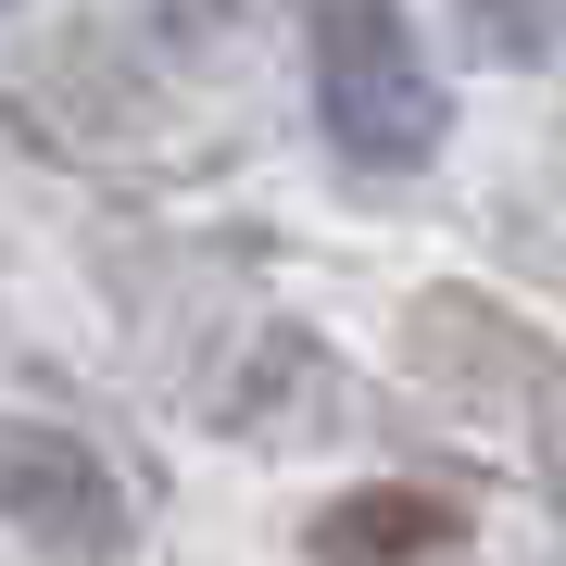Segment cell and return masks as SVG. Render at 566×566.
<instances>
[{
	"label": "cell",
	"mask_w": 566,
	"mask_h": 566,
	"mask_svg": "<svg viewBox=\"0 0 566 566\" xmlns=\"http://www.w3.org/2000/svg\"><path fill=\"white\" fill-rule=\"evenodd\" d=\"M0 13H13V0H0Z\"/></svg>",
	"instance_id": "obj_6"
},
{
	"label": "cell",
	"mask_w": 566,
	"mask_h": 566,
	"mask_svg": "<svg viewBox=\"0 0 566 566\" xmlns=\"http://www.w3.org/2000/svg\"><path fill=\"white\" fill-rule=\"evenodd\" d=\"M315 114H327V151L353 164V177H416L428 151H441V76H428L403 0H327L315 13Z\"/></svg>",
	"instance_id": "obj_1"
},
{
	"label": "cell",
	"mask_w": 566,
	"mask_h": 566,
	"mask_svg": "<svg viewBox=\"0 0 566 566\" xmlns=\"http://www.w3.org/2000/svg\"><path fill=\"white\" fill-rule=\"evenodd\" d=\"M403 340H416V365L441 390H465V403H504L516 428H542V416L566 428V365L528 340L516 315H491L479 290H428V303L403 315Z\"/></svg>",
	"instance_id": "obj_3"
},
{
	"label": "cell",
	"mask_w": 566,
	"mask_h": 566,
	"mask_svg": "<svg viewBox=\"0 0 566 566\" xmlns=\"http://www.w3.org/2000/svg\"><path fill=\"white\" fill-rule=\"evenodd\" d=\"M0 528H25L51 566H114L126 554V479L76 428H39V416H0Z\"/></svg>",
	"instance_id": "obj_2"
},
{
	"label": "cell",
	"mask_w": 566,
	"mask_h": 566,
	"mask_svg": "<svg viewBox=\"0 0 566 566\" xmlns=\"http://www.w3.org/2000/svg\"><path fill=\"white\" fill-rule=\"evenodd\" d=\"M453 542H465V516L441 504V491H403V479L340 491V504L303 528V554H315V566H416V554H453Z\"/></svg>",
	"instance_id": "obj_4"
},
{
	"label": "cell",
	"mask_w": 566,
	"mask_h": 566,
	"mask_svg": "<svg viewBox=\"0 0 566 566\" xmlns=\"http://www.w3.org/2000/svg\"><path fill=\"white\" fill-rule=\"evenodd\" d=\"M465 39H479L491 63H542L566 39V0H465Z\"/></svg>",
	"instance_id": "obj_5"
}]
</instances>
